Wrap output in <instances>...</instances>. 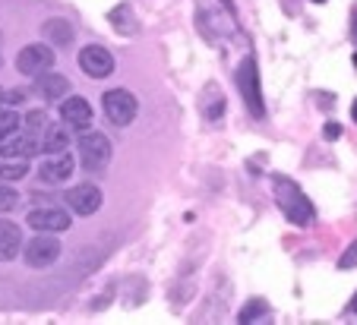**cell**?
Wrapping results in <instances>:
<instances>
[{"label":"cell","instance_id":"1","mask_svg":"<svg viewBox=\"0 0 357 325\" xmlns=\"http://www.w3.org/2000/svg\"><path fill=\"white\" fill-rule=\"evenodd\" d=\"M272 190H275V205L282 209V215L288 218L294 228H310V224L317 221V209H313V203L303 196V190L291 180V177L275 174L272 177Z\"/></svg>","mask_w":357,"mask_h":325},{"label":"cell","instance_id":"2","mask_svg":"<svg viewBox=\"0 0 357 325\" xmlns=\"http://www.w3.org/2000/svg\"><path fill=\"white\" fill-rule=\"evenodd\" d=\"M237 88H241L243 108L250 111V117L263 120L266 117V98H263V86H259V70H257V57L247 54L237 67Z\"/></svg>","mask_w":357,"mask_h":325},{"label":"cell","instance_id":"3","mask_svg":"<svg viewBox=\"0 0 357 325\" xmlns=\"http://www.w3.org/2000/svg\"><path fill=\"white\" fill-rule=\"evenodd\" d=\"M76 152H79V164L89 174H98L111 164V155H114V145L105 133H92V129H82L79 143H76Z\"/></svg>","mask_w":357,"mask_h":325},{"label":"cell","instance_id":"4","mask_svg":"<svg viewBox=\"0 0 357 325\" xmlns=\"http://www.w3.org/2000/svg\"><path fill=\"white\" fill-rule=\"evenodd\" d=\"M101 108H105V117H108L114 127H130V123L136 120V114H139V102H136V95L127 92V88H111V92H105Z\"/></svg>","mask_w":357,"mask_h":325},{"label":"cell","instance_id":"5","mask_svg":"<svg viewBox=\"0 0 357 325\" xmlns=\"http://www.w3.org/2000/svg\"><path fill=\"white\" fill-rule=\"evenodd\" d=\"M22 256H26L29 269H51V265L61 259V240H57L54 234L38 230V237L22 244Z\"/></svg>","mask_w":357,"mask_h":325},{"label":"cell","instance_id":"6","mask_svg":"<svg viewBox=\"0 0 357 325\" xmlns=\"http://www.w3.org/2000/svg\"><path fill=\"white\" fill-rule=\"evenodd\" d=\"M63 203H67V209L73 212V215H95V212L101 209V203H105V196H101V190L95 187V183H76V187H70L67 193H63Z\"/></svg>","mask_w":357,"mask_h":325},{"label":"cell","instance_id":"7","mask_svg":"<svg viewBox=\"0 0 357 325\" xmlns=\"http://www.w3.org/2000/svg\"><path fill=\"white\" fill-rule=\"evenodd\" d=\"M51 67H54V48L51 45H26L16 54V70L22 76H41Z\"/></svg>","mask_w":357,"mask_h":325},{"label":"cell","instance_id":"8","mask_svg":"<svg viewBox=\"0 0 357 325\" xmlns=\"http://www.w3.org/2000/svg\"><path fill=\"white\" fill-rule=\"evenodd\" d=\"M79 70L89 79H108L114 73V57H111L108 48H101V45H86L79 51Z\"/></svg>","mask_w":357,"mask_h":325},{"label":"cell","instance_id":"9","mask_svg":"<svg viewBox=\"0 0 357 325\" xmlns=\"http://www.w3.org/2000/svg\"><path fill=\"white\" fill-rule=\"evenodd\" d=\"M26 224L35 230H45V234H61V230H67L73 221H70V212L57 209V205H41V209L29 212Z\"/></svg>","mask_w":357,"mask_h":325},{"label":"cell","instance_id":"10","mask_svg":"<svg viewBox=\"0 0 357 325\" xmlns=\"http://www.w3.org/2000/svg\"><path fill=\"white\" fill-rule=\"evenodd\" d=\"M73 171H76L73 155H70V152H57V155H47L45 161H41L38 177H41V183L61 187V183H67L70 177H73Z\"/></svg>","mask_w":357,"mask_h":325},{"label":"cell","instance_id":"11","mask_svg":"<svg viewBox=\"0 0 357 325\" xmlns=\"http://www.w3.org/2000/svg\"><path fill=\"white\" fill-rule=\"evenodd\" d=\"M38 136H32V133H26V129H13L10 136H3L0 139V155L3 158H32V155H38Z\"/></svg>","mask_w":357,"mask_h":325},{"label":"cell","instance_id":"12","mask_svg":"<svg viewBox=\"0 0 357 325\" xmlns=\"http://www.w3.org/2000/svg\"><path fill=\"white\" fill-rule=\"evenodd\" d=\"M61 120H63V127H70V129H89L92 127V104L86 102V98H79V95H70V98H63L61 102Z\"/></svg>","mask_w":357,"mask_h":325},{"label":"cell","instance_id":"13","mask_svg":"<svg viewBox=\"0 0 357 325\" xmlns=\"http://www.w3.org/2000/svg\"><path fill=\"white\" fill-rule=\"evenodd\" d=\"M35 92H38L45 102H63L70 95V79L54 70H45L41 76H35Z\"/></svg>","mask_w":357,"mask_h":325},{"label":"cell","instance_id":"14","mask_svg":"<svg viewBox=\"0 0 357 325\" xmlns=\"http://www.w3.org/2000/svg\"><path fill=\"white\" fill-rule=\"evenodd\" d=\"M22 253V230L13 221H0V262H13Z\"/></svg>","mask_w":357,"mask_h":325},{"label":"cell","instance_id":"15","mask_svg":"<svg viewBox=\"0 0 357 325\" xmlns=\"http://www.w3.org/2000/svg\"><path fill=\"white\" fill-rule=\"evenodd\" d=\"M41 35H45V41L54 45V48H70V45H73V26H70V19H61V16L45 19Z\"/></svg>","mask_w":357,"mask_h":325},{"label":"cell","instance_id":"16","mask_svg":"<svg viewBox=\"0 0 357 325\" xmlns=\"http://www.w3.org/2000/svg\"><path fill=\"white\" fill-rule=\"evenodd\" d=\"M38 149L45 152V155L67 152L70 149V127H54V123H47L45 133L38 136Z\"/></svg>","mask_w":357,"mask_h":325},{"label":"cell","instance_id":"17","mask_svg":"<svg viewBox=\"0 0 357 325\" xmlns=\"http://www.w3.org/2000/svg\"><path fill=\"white\" fill-rule=\"evenodd\" d=\"M225 114V95H218L215 86H206V95H202V117L206 120H218Z\"/></svg>","mask_w":357,"mask_h":325},{"label":"cell","instance_id":"18","mask_svg":"<svg viewBox=\"0 0 357 325\" xmlns=\"http://www.w3.org/2000/svg\"><path fill=\"white\" fill-rule=\"evenodd\" d=\"M111 26H114L121 35H133L136 29H139L136 19H133V10H130L127 3H121L117 10H111Z\"/></svg>","mask_w":357,"mask_h":325},{"label":"cell","instance_id":"19","mask_svg":"<svg viewBox=\"0 0 357 325\" xmlns=\"http://www.w3.org/2000/svg\"><path fill=\"white\" fill-rule=\"evenodd\" d=\"M29 174V161L26 158H7L0 164V180L3 183H13V180H22Z\"/></svg>","mask_w":357,"mask_h":325},{"label":"cell","instance_id":"20","mask_svg":"<svg viewBox=\"0 0 357 325\" xmlns=\"http://www.w3.org/2000/svg\"><path fill=\"white\" fill-rule=\"evenodd\" d=\"M269 312L272 310H269V303H266L263 297H253L241 310V316H237V319H241V322H259V319H269Z\"/></svg>","mask_w":357,"mask_h":325},{"label":"cell","instance_id":"21","mask_svg":"<svg viewBox=\"0 0 357 325\" xmlns=\"http://www.w3.org/2000/svg\"><path fill=\"white\" fill-rule=\"evenodd\" d=\"M47 123H51V120H47L45 111H29V114L20 120V127L26 129V133H32V136H41V133H45Z\"/></svg>","mask_w":357,"mask_h":325},{"label":"cell","instance_id":"22","mask_svg":"<svg viewBox=\"0 0 357 325\" xmlns=\"http://www.w3.org/2000/svg\"><path fill=\"white\" fill-rule=\"evenodd\" d=\"M13 129H20V114H16V111H10V108H3V111H0V139H3V136H10Z\"/></svg>","mask_w":357,"mask_h":325},{"label":"cell","instance_id":"23","mask_svg":"<svg viewBox=\"0 0 357 325\" xmlns=\"http://www.w3.org/2000/svg\"><path fill=\"white\" fill-rule=\"evenodd\" d=\"M16 203H20V193H16L13 187H7V183L0 180V212L16 209Z\"/></svg>","mask_w":357,"mask_h":325},{"label":"cell","instance_id":"24","mask_svg":"<svg viewBox=\"0 0 357 325\" xmlns=\"http://www.w3.org/2000/svg\"><path fill=\"white\" fill-rule=\"evenodd\" d=\"M354 265H357V240L342 253V259H338V271H348V269H354Z\"/></svg>","mask_w":357,"mask_h":325},{"label":"cell","instance_id":"25","mask_svg":"<svg viewBox=\"0 0 357 325\" xmlns=\"http://www.w3.org/2000/svg\"><path fill=\"white\" fill-rule=\"evenodd\" d=\"M22 102H26V92H22V88H13V92H7V95H3V102H0V104L13 108V104H22Z\"/></svg>","mask_w":357,"mask_h":325},{"label":"cell","instance_id":"26","mask_svg":"<svg viewBox=\"0 0 357 325\" xmlns=\"http://www.w3.org/2000/svg\"><path fill=\"white\" fill-rule=\"evenodd\" d=\"M338 133H342V129H338V127H335V123H329V129H326V136H329V139H335V136H338Z\"/></svg>","mask_w":357,"mask_h":325},{"label":"cell","instance_id":"27","mask_svg":"<svg viewBox=\"0 0 357 325\" xmlns=\"http://www.w3.org/2000/svg\"><path fill=\"white\" fill-rule=\"evenodd\" d=\"M351 32H354V38H357V10H354V19H351Z\"/></svg>","mask_w":357,"mask_h":325},{"label":"cell","instance_id":"28","mask_svg":"<svg viewBox=\"0 0 357 325\" xmlns=\"http://www.w3.org/2000/svg\"><path fill=\"white\" fill-rule=\"evenodd\" d=\"M351 117H354V123H357V98H354V104H351Z\"/></svg>","mask_w":357,"mask_h":325},{"label":"cell","instance_id":"29","mask_svg":"<svg viewBox=\"0 0 357 325\" xmlns=\"http://www.w3.org/2000/svg\"><path fill=\"white\" fill-rule=\"evenodd\" d=\"M351 310H354V312H357V297H354V303H351Z\"/></svg>","mask_w":357,"mask_h":325},{"label":"cell","instance_id":"30","mask_svg":"<svg viewBox=\"0 0 357 325\" xmlns=\"http://www.w3.org/2000/svg\"><path fill=\"white\" fill-rule=\"evenodd\" d=\"M0 102H3V88H0Z\"/></svg>","mask_w":357,"mask_h":325},{"label":"cell","instance_id":"31","mask_svg":"<svg viewBox=\"0 0 357 325\" xmlns=\"http://www.w3.org/2000/svg\"><path fill=\"white\" fill-rule=\"evenodd\" d=\"M313 3H326V0H313Z\"/></svg>","mask_w":357,"mask_h":325},{"label":"cell","instance_id":"32","mask_svg":"<svg viewBox=\"0 0 357 325\" xmlns=\"http://www.w3.org/2000/svg\"><path fill=\"white\" fill-rule=\"evenodd\" d=\"M354 63H357V54H354Z\"/></svg>","mask_w":357,"mask_h":325}]
</instances>
